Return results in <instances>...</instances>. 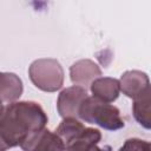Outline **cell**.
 I'll list each match as a JSON object with an SVG mask.
<instances>
[{
	"label": "cell",
	"instance_id": "cell-1",
	"mask_svg": "<svg viewBox=\"0 0 151 151\" xmlns=\"http://www.w3.org/2000/svg\"><path fill=\"white\" fill-rule=\"evenodd\" d=\"M48 122L41 105L32 100L2 105L0 116L1 151L21 146L32 136L45 129Z\"/></svg>",
	"mask_w": 151,
	"mask_h": 151
},
{
	"label": "cell",
	"instance_id": "cell-2",
	"mask_svg": "<svg viewBox=\"0 0 151 151\" xmlns=\"http://www.w3.org/2000/svg\"><path fill=\"white\" fill-rule=\"evenodd\" d=\"M79 118L85 123L96 124L109 131H117L125 126V122L117 106L101 101L93 96L81 104Z\"/></svg>",
	"mask_w": 151,
	"mask_h": 151
},
{
	"label": "cell",
	"instance_id": "cell-3",
	"mask_svg": "<svg viewBox=\"0 0 151 151\" xmlns=\"http://www.w3.org/2000/svg\"><path fill=\"white\" fill-rule=\"evenodd\" d=\"M32 84L44 92H57L64 85V70L57 59L41 58L34 60L28 67Z\"/></svg>",
	"mask_w": 151,
	"mask_h": 151
},
{
	"label": "cell",
	"instance_id": "cell-4",
	"mask_svg": "<svg viewBox=\"0 0 151 151\" xmlns=\"http://www.w3.org/2000/svg\"><path fill=\"white\" fill-rule=\"evenodd\" d=\"M88 98L86 88L81 86H70L64 88L57 99V110L59 116L65 118H79L81 104Z\"/></svg>",
	"mask_w": 151,
	"mask_h": 151
},
{
	"label": "cell",
	"instance_id": "cell-5",
	"mask_svg": "<svg viewBox=\"0 0 151 151\" xmlns=\"http://www.w3.org/2000/svg\"><path fill=\"white\" fill-rule=\"evenodd\" d=\"M20 147L22 151H66L63 139L46 127L32 136Z\"/></svg>",
	"mask_w": 151,
	"mask_h": 151
},
{
	"label": "cell",
	"instance_id": "cell-6",
	"mask_svg": "<svg viewBox=\"0 0 151 151\" xmlns=\"http://www.w3.org/2000/svg\"><path fill=\"white\" fill-rule=\"evenodd\" d=\"M101 70L97 63L91 59H80L76 61L70 67V79L71 81L84 88L90 87L91 84L100 78Z\"/></svg>",
	"mask_w": 151,
	"mask_h": 151
},
{
	"label": "cell",
	"instance_id": "cell-7",
	"mask_svg": "<svg viewBox=\"0 0 151 151\" xmlns=\"http://www.w3.org/2000/svg\"><path fill=\"white\" fill-rule=\"evenodd\" d=\"M119 83L123 94L131 99H134L150 85V79L149 76L143 71L130 70L122 74Z\"/></svg>",
	"mask_w": 151,
	"mask_h": 151
},
{
	"label": "cell",
	"instance_id": "cell-8",
	"mask_svg": "<svg viewBox=\"0 0 151 151\" xmlns=\"http://www.w3.org/2000/svg\"><path fill=\"white\" fill-rule=\"evenodd\" d=\"M90 90L94 98L110 104L118 99L120 93V83L116 78L100 77L91 84Z\"/></svg>",
	"mask_w": 151,
	"mask_h": 151
},
{
	"label": "cell",
	"instance_id": "cell-9",
	"mask_svg": "<svg viewBox=\"0 0 151 151\" xmlns=\"http://www.w3.org/2000/svg\"><path fill=\"white\" fill-rule=\"evenodd\" d=\"M24 92L21 79L12 72H2L0 74V96L2 105L17 101Z\"/></svg>",
	"mask_w": 151,
	"mask_h": 151
},
{
	"label": "cell",
	"instance_id": "cell-10",
	"mask_svg": "<svg viewBox=\"0 0 151 151\" xmlns=\"http://www.w3.org/2000/svg\"><path fill=\"white\" fill-rule=\"evenodd\" d=\"M132 100V114L136 122L144 129L151 130V84Z\"/></svg>",
	"mask_w": 151,
	"mask_h": 151
},
{
	"label": "cell",
	"instance_id": "cell-11",
	"mask_svg": "<svg viewBox=\"0 0 151 151\" xmlns=\"http://www.w3.org/2000/svg\"><path fill=\"white\" fill-rule=\"evenodd\" d=\"M101 139V132L98 129L86 127L84 132L66 145V151H91Z\"/></svg>",
	"mask_w": 151,
	"mask_h": 151
},
{
	"label": "cell",
	"instance_id": "cell-12",
	"mask_svg": "<svg viewBox=\"0 0 151 151\" xmlns=\"http://www.w3.org/2000/svg\"><path fill=\"white\" fill-rule=\"evenodd\" d=\"M85 129V125L80 120H78V118H65L61 120L54 132L63 139L66 146L72 140L78 138Z\"/></svg>",
	"mask_w": 151,
	"mask_h": 151
},
{
	"label": "cell",
	"instance_id": "cell-13",
	"mask_svg": "<svg viewBox=\"0 0 151 151\" xmlns=\"http://www.w3.org/2000/svg\"><path fill=\"white\" fill-rule=\"evenodd\" d=\"M144 142L138 138H130L126 139L123 146L118 151H144Z\"/></svg>",
	"mask_w": 151,
	"mask_h": 151
},
{
	"label": "cell",
	"instance_id": "cell-14",
	"mask_svg": "<svg viewBox=\"0 0 151 151\" xmlns=\"http://www.w3.org/2000/svg\"><path fill=\"white\" fill-rule=\"evenodd\" d=\"M91 151H111V147L110 146H104V147H99L98 145L93 146L91 149Z\"/></svg>",
	"mask_w": 151,
	"mask_h": 151
},
{
	"label": "cell",
	"instance_id": "cell-15",
	"mask_svg": "<svg viewBox=\"0 0 151 151\" xmlns=\"http://www.w3.org/2000/svg\"><path fill=\"white\" fill-rule=\"evenodd\" d=\"M144 151H151V143L144 142Z\"/></svg>",
	"mask_w": 151,
	"mask_h": 151
}]
</instances>
